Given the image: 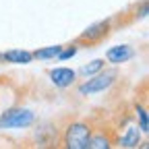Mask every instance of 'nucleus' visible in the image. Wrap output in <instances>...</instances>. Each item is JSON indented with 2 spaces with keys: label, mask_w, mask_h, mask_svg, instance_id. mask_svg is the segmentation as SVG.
Segmentation results:
<instances>
[{
  "label": "nucleus",
  "mask_w": 149,
  "mask_h": 149,
  "mask_svg": "<svg viewBox=\"0 0 149 149\" xmlns=\"http://www.w3.org/2000/svg\"><path fill=\"white\" fill-rule=\"evenodd\" d=\"M62 46H48V48H40V50H35L33 52V58L37 60H52V58H58V54H60Z\"/></svg>",
  "instance_id": "obj_13"
},
{
  "label": "nucleus",
  "mask_w": 149,
  "mask_h": 149,
  "mask_svg": "<svg viewBox=\"0 0 149 149\" xmlns=\"http://www.w3.org/2000/svg\"><path fill=\"white\" fill-rule=\"evenodd\" d=\"M141 137H143V133H141L139 124L126 120V124H124V128H122V135L116 139V143H118L120 147L130 149V147H137V145L141 143Z\"/></svg>",
  "instance_id": "obj_5"
},
{
  "label": "nucleus",
  "mask_w": 149,
  "mask_h": 149,
  "mask_svg": "<svg viewBox=\"0 0 149 149\" xmlns=\"http://www.w3.org/2000/svg\"><path fill=\"white\" fill-rule=\"evenodd\" d=\"M133 56H135L133 46L122 44V46H112L106 52V60L112 62V64H124V62H128L130 58H133Z\"/></svg>",
  "instance_id": "obj_8"
},
{
  "label": "nucleus",
  "mask_w": 149,
  "mask_h": 149,
  "mask_svg": "<svg viewBox=\"0 0 149 149\" xmlns=\"http://www.w3.org/2000/svg\"><path fill=\"white\" fill-rule=\"evenodd\" d=\"M35 143L40 145V147H54L56 143H58L60 135H58V126H54V124H42L40 128L35 130Z\"/></svg>",
  "instance_id": "obj_6"
},
{
  "label": "nucleus",
  "mask_w": 149,
  "mask_h": 149,
  "mask_svg": "<svg viewBox=\"0 0 149 149\" xmlns=\"http://www.w3.org/2000/svg\"><path fill=\"white\" fill-rule=\"evenodd\" d=\"M135 17H137V19H145V17H147V2H145V0L141 2V13H137Z\"/></svg>",
  "instance_id": "obj_15"
},
{
  "label": "nucleus",
  "mask_w": 149,
  "mask_h": 149,
  "mask_svg": "<svg viewBox=\"0 0 149 149\" xmlns=\"http://www.w3.org/2000/svg\"><path fill=\"white\" fill-rule=\"evenodd\" d=\"M35 122V114L27 108H10L0 114V128H29Z\"/></svg>",
  "instance_id": "obj_3"
},
{
  "label": "nucleus",
  "mask_w": 149,
  "mask_h": 149,
  "mask_svg": "<svg viewBox=\"0 0 149 149\" xmlns=\"http://www.w3.org/2000/svg\"><path fill=\"white\" fill-rule=\"evenodd\" d=\"M74 54H77V44H70V46H66V48L62 46L58 58H60V60H68V58H72Z\"/></svg>",
  "instance_id": "obj_14"
},
{
  "label": "nucleus",
  "mask_w": 149,
  "mask_h": 149,
  "mask_svg": "<svg viewBox=\"0 0 149 149\" xmlns=\"http://www.w3.org/2000/svg\"><path fill=\"white\" fill-rule=\"evenodd\" d=\"M50 81L56 85V87H70L74 81H77V70L72 68H66V66H58V68H52L50 70Z\"/></svg>",
  "instance_id": "obj_7"
},
{
  "label": "nucleus",
  "mask_w": 149,
  "mask_h": 149,
  "mask_svg": "<svg viewBox=\"0 0 149 149\" xmlns=\"http://www.w3.org/2000/svg\"><path fill=\"white\" fill-rule=\"evenodd\" d=\"M2 56H4V62H10V64H29L35 60L33 52H27V50H8Z\"/></svg>",
  "instance_id": "obj_10"
},
{
  "label": "nucleus",
  "mask_w": 149,
  "mask_h": 149,
  "mask_svg": "<svg viewBox=\"0 0 149 149\" xmlns=\"http://www.w3.org/2000/svg\"><path fill=\"white\" fill-rule=\"evenodd\" d=\"M135 118H137V124L141 128V133L147 135L149 133V116H147V108L143 104H135Z\"/></svg>",
  "instance_id": "obj_11"
},
{
  "label": "nucleus",
  "mask_w": 149,
  "mask_h": 149,
  "mask_svg": "<svg viewBox=\"0 0 149 149\" xmlns=\"http://www.w3.org/2000/svg\"><path fill=\"white\" fill-rule=\"evenodd\" d=\"M112 143H114V139L108 135V130H104V128L95 130V128H93L91 139H89V147H87V149H108Z\"/></svg>",
  "instance_id": "obj_9"
},
{
  "label": "nucleus",
  "mask_w": 149,
  "mask_h": 149,
  "mask_svg": "<svg viewBox=\"0 0 149 149\" xmlns=\"http://www.w3.org/2000/svg\"><path fill=\"white\" fill-rule=\"evenodd\" d=\"M110 31H112V19H108V21H100V23H95V25L87 27V29L77 37V42H74V44H87V46L100 44V42H104L106 37L110 35Z\"/></svg>",
  "instance_id": "obj_4"
},
{
  "label": "nucleus",
  "mask_w": 149,
  "mask_h": 149,
  "mask_svg": "<svg viewBox=\"0 0 149 149\" xmlns=\"http://www.w3.org/2000/svg\"><path fill=\"white\" fill-rule=\"evenodd\" d=\"M104 66H106V60L104 58H97V60H91L89 64H83L77 74H83V77L87 79V77H91V74H97L100 70H104Z\"/></svg>",
  "instance_id": "obj_12"
},
{
  "label": "nucleus",
  "mask_w": 149,
  "mask_h": 149,
  "mask_svg": "<svg viewBox=\"0 0 149 149\" xmlns=\"http://www.w3.org/2000/svg\"><path fill=\"white\" fill-rule=\"evenodd\" d=\"M0 62H4V56H2V54H0Z\"/></svg>",
  "instance_id": "obj_16"
},
{
  "label": "nucleus",
  "mask_w": 149,
  "mask_h": 149,
  "mask_svg": "<svg viewBox=\"0 0 149 149\" xmlns=\"http://www.w3.org/2000/svg\"><path fill=\"white\" fill-rule=\"evenodd\" d=\"M93 133V124L87 120H72L64 126L62 130V147L66 149H87L89 147V139Z\"/></svg>",
  "instance_id": "obj_1"
},
{
  "label": "nucleus",
  "mask_w": 149,
  "mask_h": 149,
  "mask_svg": "<svg viewBox=\"0 0 149 149\" xmlns=\"http://www.w3.org/2000/svg\"><path fill=\"white\" fill-rule=\"evenodd\" d=\"M116 79H118L116 70H100L97 74H91V77H87L85 83L79 85V95L89 97V95H95V93L108 91L116 83Z\"/></svg>",
  "instance_id": "obj_2"
}]
</instances>
